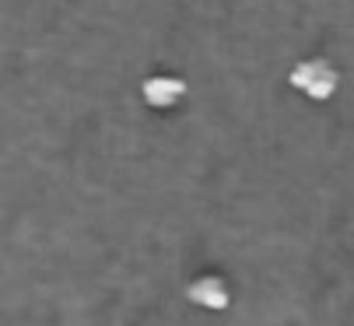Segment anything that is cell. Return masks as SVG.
Wrapping results in <instances>:
<instances>
[{"mask_svg": "<svg viewBox=\"0 0 354 326\" xmlns=\"http://www.w3.org/2000/svg\"><path fill=\"white\" fill-rule=\"evenodd\" d=\"M186 295H189L200 309H214V312L228 309V288H225L221 278H200V281L189 284Z\"/></svg>", "mask_w": 354, "mask_h": 326, "instance_id": "6da1fadb", "label": "cell"}]
</instances>
